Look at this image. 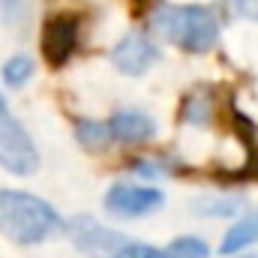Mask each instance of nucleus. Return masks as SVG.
I'll list each match as a JSON object with an SVG mask.
<instances>
[{"instance_id":"obj_1","label":"nucleus","mask_w":258,"mask_h":258,"mask_svg":"<svg viewBox=\"0 0 258 258\" xmlns=\"http://www.w3.org/2000/svg\"><path fill=\"white\" fill-rule=\"evenodd\" d=\"M60 228L66 225L48 201L24 189H0V234L9 237L12 243L33 246L48 240Z\"/></svg>"},{"instance_id":"obj_2","label":"nucleus","mask_w":258,"mask_h":258,"mask_svg":"<svg viewBox=\"0 0 258 258\" xmlns=\"http://www.w3.org/2000/svg\"><path fill=\"white\" fill-rule=\"evenodd\" d=\"M153 30L189 54L210 51L219 39V21L207 6H165L153 15Z\"/></svg>"},{"instance_id":"obj_3","label":"nucleus","mask_w":258,"mask_h":258,"mask_svg":"<svg viewBox=\"0 0 258 258\" xmlns=\"http://www.w3.org/2000/svg\"><path fill=\"white\" fill-rule=\"evenodd\" d=\"M0 165L12 174H33L39 165V156H36L30 135L12 117L3 93H0Z\"/></svg>"},{"instance_id":"obj_4","label":"nucleus","mask_w":258,"mask_h":258,"mask_svg":"<svg viewBox=\"0 0 258 258\" xmlns=\"http://www.w3.org/2000/svg\"><path fill=\"white\" fill-rule=\"evenodd\" d=\"M66 234H69V240L75 243L78 252H84V255H90V258H114L126 246V237L120 231L99 225L87 213L84 216H72L66 222Z\"/></svg>"},{"instance_id":"obj_5","label":"nucleus","mask_w":258,"mask_h":258,"mask_svg":"<svg viewBox=\"0 0 258 258\" xmlns=\"http://www.w3.org/2000/svg\"><path fill=\"white\" fill-rule=\"evenodd\" d=\"M165 201V195L153 186H135V183H114L105 192V207L108 213L120 216V219H135V216H147L153 210H159Z\"/></svg>"},{"instance_id":"obj_6","label":"nucleus","mask_w":258,"mask_h":258,"mask_svg":"<svg viewBox=\"0 0 258 258\" xmlns=\"http://www.w3.org/2000/svg\"><path fill=\"white\" fill-rule=\"evenodd\" d=\"M159 60V48L147 33L132 30L126 33L114 48H111V63L117 66L123 75H144L150 66Z\"/></svg>"},{"instance_id":"obj_7","label":"nucleus","mask_w":258,"mask_h":258,"mask_svg":"<svg viewBox=\"0 0 258 258\" xmlns=\"http://www.w3.org/2000/svg\"><path fill=\"white\" fill-rule=\"evenodd\" d=\"M78 45V18L57 15L42 27V54L51 66H63Z\"/></svg>"},{"instance_id":"obj_8","label":"nucleus","mask_w":258,"mask_h":258,"mask_svg":"<svg viewBox=\"0 0 258 258\" xmlns=\"http://www.w3.org/2000/svg\"><path fill=\"white\" fill-rule=\"evenodd\" d=\"M108 132L120 144H144V141H150L156 135V120L150 114H144V111L123 108V111H114L111 114Z\"/></svg>"},{"instance_id":"obj_9","label":"nucleus","mask_w":258,"mask_h":258,"mask_svg":"<svg viewBox=\"0 0 258 258\" xmlns=\"http://www.w3.org/2000/svg\"><path fill=\"white\" fill-rule=\"evenodd\" d=\"M252 243H258V210H246L222 237L219 252L222 255H234L240 249H249Z\"/></svg>"},{"instance_id":"obj_10","label":"nucleus","mask_w":258,"mask_h":258,"mask_svg":"<svg viewBox=\"0 0 258 258\" xmlns=\"http://www.w3.org/2000/svg\"><path fill=\"white\" fill-rule=\"evenodd\" d=\"M210 114H213V90L210 87H198L192 96H186L183 120H189V123H207Z\"/></svg>"},{"instance_id":"obj_11","label":"nucleus","mask_w":258,"mask_h":258,"mask_svg":"<svg viewBox=\"0 0 258 258\" xmlns=\"http://www.w3.org/2000/svg\"><path fill=\"white\" fill-rule=\"evenodd\" d=\"M30 75H33V60L27 54H15V57H9L3 63V81L9 87H21Z\"/></svg>"},{"instance_id":"obj_12","label":"nucleus","mask_w":258,"mask_h":258,"mask_svg":"<svg viewBox=\"0 0 258 258\" xmlns=\"http://www.w3.org/2000/svg\"><path fill=\"white\" fill-rule=\"evenodd\" d=\"M75 135L84 147H102L111 138L108 123H96V120H75Z\"/></svg>"},{"instance_id":"obj_13","label":"nucleus","mask_w":258,"mask_h":258,"mask_svg":"<svg viewBox=\"0 0 258 258\" xmlns=\"http://www.w3.org/2000/svg\"><path fill=\"white\" fill-rule=\"evenodd\" d=\"M165 258H210V249L201 237H177L165 249Z\"/></svg>"},{"instance_id":"obj_14","label":"nucleus","mask_w":258,"mask_h":258,"mask_svg":"<svg viewBox=\"0 0 258 258\" xmlns=\"http://www.w3.org/2000/svg\"><path fill=\"white\" fill-rule=\"evenodd\" d=\"M237 207H240V198H198L192 204V210L201 216H231Z\"/></svg>"},{"instance_id":"obj_15","label":"nucleus","mask_w":258,"mask_h":258,"mask_svg":"<svg viewBox=\"0 0 258 258\" xmlns=\"http://www.w3.org/2000/svg\"><path fill=\"white\" fill-rule=\"evenodd\" d=\"M114 258H165V252H159L156 246H147V243H126Z\"/></svg>"},{"instance_id":"obj_16","label":"nucleus","mask_w":258,"mask_h":258,"mask_svg":"<svg viewBox=\"0 0 258 258\" xmlns=\"http://www.w3.org/2000/svg\"><path fill=\"white\" fill-rule=\"evenodd\" d=\"M234 9H237V15L258 21V0H234Z\"/></svg>"},{"instance_id":"obj_17","label":"nucleus","mask_w":258,"mask_h":258,"mask_svg":"<svg viewBox=\"0 0 258 258\" xmlns=\"http://www.w3.org/2000/svg\"><path fill=\"white\" fill-rule=\"evenodd\" d=\"M21 3H24V0H3L6 15H9V12H12V15H18V12H21Z\"/></svg>"},{"instance_id":"obj_18","label":"nucleus","mask_w":258,"mask_h":258,"mask_svg":"<svg viewBox=\"0 0 258 258\" xmlns=\"http://www.w3.org/2000/svg\"><path fill=\"white\" fill-rule=\"evenodd\" d=\"M243 258H258V255H243Z\"/></svg>"}]
</instances>
